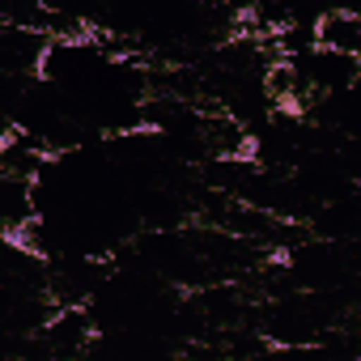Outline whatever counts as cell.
I'll use <instances>...</instances> for the list:
<instances>
[{
  "mask_svg": "<svg viewBox=\"0 0 361 361\" xmlns=\"http://www.w3.org/2000/svg\"><path fill=\"white\" fill-rule=\"evenodd\" d=\"M314 47L357 56L361 51V18L348 5H327V13L314 18Z\"/></svg>",
  "mask_w": 361,
  "mask_h": 361,
  "instance_id": "cell-1",
  "label": "cell"
}]
</instances>
